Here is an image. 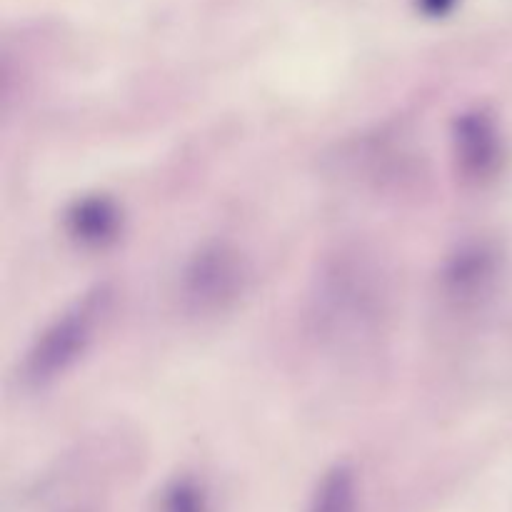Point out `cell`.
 <instances>
[{
    "instance_id": "cell-1",
    "label": "cell",
    "mask_w": 512,
    "mask_h": 512,
    "mask_svg": "<svg viewBox=\"0 0 512 512\" xmlns=\"http://www.w3.org/2000/svg\"><path fill=\"white\" fill-rule=\"evenodd\" d=\"M105 303H108L105 290L88 293L83 300L63 310L38 335L23 365L25 380L30 385L40 388V385L53 383L58 375H63L65 370L78 363L80 355L93 343V335L105 313Z\"/></svg>"
},
{
    "instance_id": "cell-7",
    "label": "cell",
    "mask_w": 512,
    "mask_h": 512,
    "mask_svg": "<svg viewBox=\"0 0 512 512\" xmlns=\"http://www.w3.org/2000/svg\"><path fill=\"white\" fill-rule=\"evenodd\" d=\"M155 512H210L208 488L193 475H178L163 485Z\"/></svg>"
},
{
    "instance_id": "cell-3",
    "label": "cell",
    "mask_w": 512,
    "mask_h": 512,
    "mask_svg": "<svg viewBox=\"0 0 512 512\" xmlns=\"http://www.w3.org/2000/svg\"><path fill=\"white\" fill-rule=\"evenodd\" d=\"M453 143L458 168L465 178L473 183H485L498 175L503 165V138L488 113L473 110L460 115L455 123Z\"/></svg>"
},
{
    "instance_id": "cell-5",
    "label": "cell",
    "mask_w": 512,
    "mask_h": 512,
    "mask_svg": "<svg viewBox=\"0 0 512 512\" xmlns=\"http://www.w3.org/2000/svg\"><path fill=\"white\" fill-rule=\"evenodd\" d=\"M305 512H360V493L355 470L348 463H338L325 470L315 485Z\"/></svg>"
},
{
    "instance_id": "cell-4",
    "label": "cell",
    "mask_w": 512,
    "mask_h": 512,
    "mask_svg": "<svg viewBox=\"0 0 512 512\" xmlns=\"http://www.w3.org/2000/svg\"><path fill=\"white\" fill-rule=\"evenodd\" d=\"M495 275V255L488 248H470L463 250L458 258L450 263L445 273V288L450 298L475 300L485 293Z\"/></svg>"
},
{
    "instance_id": "cell-2",
    "label": "cell",
    "mask_w": 512,
    "mask_h": 512,
    "mask_svg": "<svg viewBox=\"0 0 512 512\" xmlns=\"http://www.w3.org/2000/svg\"><path fill=\"white\" fill-rule=\"evenodd\" d=\"M245 285V268L238 253L225 245L203 248L183 275V295L198 313H215L233 303Z\"/></svg>"
},
{
    "instance_id": "cell-6",
    "label": "cell",
    "mask_w": 512,
    "mask_h": 512,
    "mask_svg": "<svg viewBox=\"0 0 512 512\" xmlns=\"http://www.w3.org/2000/svg\"><path fill=\"white\" fill-rule=\"evenodd\" d=\"M70 233L85 245H103L115 238L118 230V210L105 198L80 200L68 215Z\"/></svg>"
}]
</instances>
